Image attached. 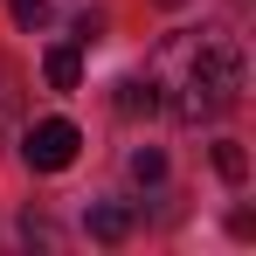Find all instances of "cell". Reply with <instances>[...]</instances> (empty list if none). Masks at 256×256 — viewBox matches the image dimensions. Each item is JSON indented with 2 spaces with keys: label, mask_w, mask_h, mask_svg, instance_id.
I'll return each mask as SVG.
<instances>
[{
  "label": "cell",
  "mask_w": 256,
  "mask_h": 256,
  "mask_svg": "<svg viewBox=\"0 0 256 256\" xmlns=\"http://www.w3.org/2000/svg\"><path fill=\"white\" fill-rule=\"evenodd\" d=\"M236 97H242V56H236L228 35H208V42L187 56V84L173 97V111H180L187 125H208V118H222Z\"/></svg>",
  "instance_id": "obj_1"
},
{
  "label": "cell",
  "mask_w": 256,
  "mask_h": 256,
  "mask_svg": "<svg viewBox=\"0 0 256 256\" xmlns=\"http://www.w3.org/2000/svg\"><path fill=\"white\" fill-rule=\"evenodd\" d=\"M118 111H125V118H138V111L152 118V111H160V84H152V76H125V84H118Z\"/></svg>",
  "instance_id": "obj_5"
},
{
  "label": "cell",
  "mask_w": 256,
  "mask_h": 256,
  "mask_svg": "<svg viewBox=\"0 0 256 256\" xmlns=\"http://www.w3.org/2000/svg\"><path fill=\"white\" fill-rule=\"evenodd\" d=\"M160 7H180V0H160Z\"/></svg>",
  "instance_id": "obj_9"
},
{
  "label": "cell",
  "mask_w": 256,
  "mask_h": 256,
  "mask_svg": "<svg viewBox=\"0 0 256 256\" xmlns=\"http://www.w3.org/2000/svg\"><path fill=\"white\" fill-rule=\"evenodd\" d=\"M7 14H14V28H28V35H42L48 21H56L48 0H7Z\"/></svg>",
  "instance_id": "obj_6"
},
{
  "label": "cell",
  "mask_w": 256,
  "mask_h": 256,
  "mask_svg": "<svg viewBox=\"0 0 256 256\" xmlns=\"http://www.w3.org/2000/svg\"><path fill=\"white\" fill-rule=\"evenodd\" d=\"M84 228H90V242H125V236H132V208H125V201H90Z\"/></svg>",
  "instance_id": "obj_3"
},
{
  "label": "cell",
  "mask_w": 256,
  "mask_h": 256,
  "mask_svg": "<svg viewBox=\"0 0 256 256\" xmlns=\"http://www.w3.org/2000/svg\"><path fill=\"white\" fill-rule=\"evenodd\" d=\"M132 180H146V187H152V180H166V152L138 146V152H132Z\"/></svg>",
  "instance_id": "obj_8"
},
{
  "label": "cell",
  "mask_w": 256,
  "mask_h": 256,
  "mask_svg": "<svg viewBox=\"0 0 256 256\" xmlns=\"http://www.w3.org/2000/svg\"><path fill=\"white\" fill-rule=\"evenodd\" d=\"M214 173H222V180H242V173H250V152H242L236 138H222V146H214Z\"/></svg>",
  "instance_id": "obj_7"
},
{
  "label": "cell",
  "mask_w": 256,
  "mask_h": 256,
  "mask_svg": "<svg viewBox=\"0 0 256 256\" xmlns=\"http://www.w3.org/2000/svg\"><path fill=\"white\" fill-rule=\"evenodd\" d=\"M76 152H84V132L70 125V118H42V125H28V138H21V160H28L35 173L76 166Z\"/></svg>",
  "instance_id": "obj_2"
},
{
  "label": "cell",
  "mask_w": 256,
  "mask_h": 256,
  "mask_svg": "<svg viewBox=\"0 0 256 256\" xmlns=\"http://www.w3.org/2000/svg\"><path fill=\"white\" fill-rule=\"evenodd\" d=\"M42 76H48V90H76V84H84V56H76V42L48 48V56H42Z\"/></svg>",
  "instance_id": "obj_4"
}]
</instances>
